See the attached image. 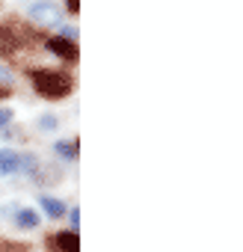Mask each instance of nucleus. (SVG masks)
Here are the masks:
<instances>
[{
  "label": "nucleus",
  "mask_w": 243,
  "mask_h": 252,
  "mask_svg": "<svg viewBox=\"0 0 243 252\" xmlns=\"http://www.w3.org/2000/svg\"><path fill=\"white\" fill-rule=\"evenodd\" d=\"M33 86H36V92L39 95H45V98H65L68 92H71V77L65 74V71H57V68H39L36 74H33Z\"/></svg>",
  "instance_id": "1"
},
{
  "label": "nucleus",
  "mask_w": 243,
  "mask_h": 252,
  "mask_svg": "<svg viewBox=\"0 0 243 252\" xmlns=\"http://www.w3.org/2000/svg\"><path fill=\"white\" fill-rule=\"evenodd\" d=\"M27 15H30L33 21L45 24V27H48V24H57V21H60V9H57L54 3H33Z\"/></svg>",
  "instance_id": "2"
},
{
  "label": "nucleus",
  "mask_w": 243,
  "mask_h": 252,
  "mask_svg": "<svg viewBox=\"0 0 243 252\" xmlns=\"http://www.w3.org/2000/svg\"><path fill=\"white\" fill-rule=\"evenodd\" d=\"M48 51H54V54L62 57V60H77V45H74V42H65V39H60V36L48 39Z\"/></svg>",
  "instance_id": "3"
},
{
  "label": "nucleus",
  "mask_w": 243,
  "mask_h": 252,
  "mask_svg": "<svg viewBox=\"0 0 243 252\" xmlns=\"http://www.w3.org/2000/svg\"><path fill=\"white\" fill-rule=\"evenodd\" d=\"M54 246H57V252H80V237H77V231H60L54 237Z\"/></svg>",
  "instance_id": "4"
},
{
  "label": "nucleus",
  "mask_w": 243,
  "mask_h": 252,
  "mask_svg": "<svg viewBox=\"0 0 243 252\" xmlns=\"http://www.w3.org/2000/svg\"><path fill=\"white\" fill-rule=\"evenodd\" d=\"M18 45H21V39H18V33L12 27H0V54L12 57L18 51Z\"/></svg>",
  "instance_id": "5"
},
{
  "label": "nucleus",
  "mask_w": 243,
  "mask_h": 252,
  "mask_svg": "<svg viewBox=\"0 0 243 252\" xmlns=\"http://www.w3.org/2000/svg\"><path fill=\"white\" fill-rule=\"evenodd\" d=\"M18 160H21V155H15L12 149H3V152H0V175L18 172Z\"/></svg>",
  "instance_id": "6"
},
{
  "label": "nucleus",
  "mask_w": 243,
  "mask_h": 252,
  "mask_svg": "<svg viewBox=\"0 0 243 252\" xmlns=\"http://www.w3.org/2000/svg\"><path fill=\"white\" fill-rule=\"evenodd\" d=\"M42 208H45V214L54 220V217H62L65 214V205L60 202V199H51V196H42Z\"/></svg>",
  "instance_id": "7"
},
{
  "label": "nucleus",
  "mask_w": 243,
  "mask_h": 252,
  "mask_svg": "<svg viewBox=\"0 0 243 252\" xmlns=\"http://www.w3.org/2000/svg\"><path fill=\"white\" fill-rule=\"evenodd\" d=\"M15 222H18L21 228H36V225H39V214H36V211H30V208H24V211H18Z\"/></svg>",
  "instance_id": "8"
},
{
  "label": "nucleus",
  "mask_w": 243,
  "mask_h": 252,
  "mask_svg": "<svg viewBox=\"0 0 243 252\" xmlns=\"http://www.w3.org/2000/svg\"><path fill=\"white\" fill-rule=\"evenodd\" d=\"M57 152H60L65 160H74V158H77V143H68V140H62V143H57Z\"/></svg>",
  "instance_id": "9"
},
{
  "label": "nucleus",
  "mask_w": 243,
  "mask_h": 252,
  "mask_svg": "<svg viewBox=\"0 0 243 252\" xmlns=\"http://www.w3.org/2000/svg\"><path fill=\"white\" fill-rule=\"evenodd\" d=\"M18 169H24L27 175H33V172H36V158H33V155H24V158L18 160Z\"/></svg>",
  "instance_id": "10"
},
{
  "label": "nucleus",
  "mask_w": 243,
  "mask_h": 252,
  "mask_svg": "<svg viewBox=\"0 0 243 252\" xmlns=\"http://www.w3.org/2000/svg\"><path fill=\"white\" fill-rule=\"evenodd\" d=\"M0 252H27V243H0Z\"/></svg>",
  "instance_id": "11"
},
{
  "label": "nucleus",
  "mask_w": 243,
  "mask_h": 252,
  "mask_svg": "<svg viewBox=\"0 0 243 252\" xmlns=\"http://www.w3.org/2000/svg\"><path fill=\"white\" fill-rule=\"evenodd\" d=\"M39 128H42V131H54V128H57V119H54V116H42V119H39Z\"/></svg>",
  "instance_id": "12"
},
{
  "label": "nucleus",
  "mask_w": 243,
  "mask_h": 252,
  "mask_svg": "<svg viewBox=\"0 0 243 252\" xmlns=\"http://www.w3.org/2000/svg\"><path fill=\"white\" fill-rule=\"evenodd\" d=\"M9 122H12V110L9 107H0V131H3Z\"/></svg>",
  "instance_id": "13"
},
{
  "label": "nucleus",
  "mask_w": 243,
  "mask_h": 252,
  "mask_svg": "<svg viewBox=\"0 0 243 252\" xmlns=\"http://www.w3.org/2000/svg\"><path fill=\"white\" fill-rule=\"evenodd\" d=\"M77 222H80V211L74 208V211H71V225H77Z\"/></svg>",
  "instance_id": "14"
},
{
  "label": "nucleus",
  "mask_w": 243,
  "mask_h": 252,
  "mask_svg": "<svg viewBox=\"0 0 243 252\" xmlns=\"http://www.w3.org/2000/svg\"><path fill=\"white\" fill-rule=\"evenodd\" d=\"M6 95H9V86L3 83V86H0V98H6Z\"/></svg>",
  "instance_id": "15"
},
{
  "label": "nucleus",
  "mask_w": 243,
  "mask_h": 252,
  "mask_svg": "<svg viewBox=\"0 0 243 252\" xmlns=\"http://www.w3.org/2000/svg\"><path fill=\"white\" fill-rule=\"evenodd\" d=\"M3 74H6V71H3V68H0V77H3Z\"/></svg>",
  "instance_id": "16"
}]
</instances>
